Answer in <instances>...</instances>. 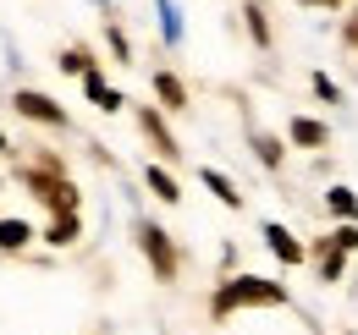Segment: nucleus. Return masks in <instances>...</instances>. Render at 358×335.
I'll use <instances>...</instances> for the list:
<instances>
[{
    "instance_id": "obj_16",
    "label": "nucleus",
    "mask_w": 358,
    "mask_h": 335,
    "mask_svg": "<svg viewBox=\"0 0 358 335\" xmlns=\"http://www.w3.org/2000/svg\"><path fill=\"white\" fill-rule=\"evenodd\" d=\"M254 149H259V160H265V165H281V143H275L270 132H259V137H254Z\"/></svg>"
},
{
    "instance_id": "obj_2",
    "label": "nucleus",
    "mask_w": 358,
    "mask_h": 335,
    "mask_svg": "<svg viewBox=\"0 0 358 335\" xmlns=\"http://www.w3.org/2000/svg\"><path fill=\"white\" fill-rule=\"evenodd\" d=\"M28 187H34V198H45L55 214H78V193H72V181L55 170V160H45L39 170H28Z\"/></svg>"
},
{
    "instance_id": "obj_12",
    "label": "nucleus",
    "mask_w": 358,
    "mask_h": 335,
    "mask_svg": "<svg viewBox=\"0 0 358 335\" xmlns=\"http://www.w3.org/2000/svg\"><path fill=\"white\" fill-rule=\"evenodd\" d=\"M204 187H210V193H215V198H221L226 209H237V204H243V193H237V187H231V181H226L221 170H204Z\"/></svg>"
},
{
    "instance_id": "obj_23",
    "label": "nucleus",
    "mask_w": 358,
    "mask_h": 335,
    "mask_svg": "<svg viewBox=\"0 0 358 335\" xmlns=\"http://www.w3.org/2000/svg\"><path fill=\"white\" fill-rule=\"evenodd\" d=\"M0 149H6V132H0Z\"/></svg>"
},
{
    "instance_id": "obj_5",
    "label": "nucleus",
    "mask_w": 358,
    "mask_h": 335,
    "mask_svg": "<svg viewBox=\"0 0 358 335\" xmlns=\"http://www.w3.org/2000/svg\"><path fill=\"white\" fill-rule=\"evenodd\" d=\"M138 126H143V137H149V143H155V149H160L166 160H177V154H182V149H177V137H171V126L160 121L155 110H143V116H138Z\"/></svg>"
},
{
    "instance_id": "obj_1",
    "label": "nucleus",
    "mask_w": 358,
    "mask_h": 335,
    "mask_svg": "<svg viewBox=\"0 0 358 335\" xmlns=\"http://www.w3.org/2000/svg\"><path fill=\"white\" fill-rule=\"evenodd\" d=\"M287 292L275 286V281H259V275H237V281H226L221 292H215V319L226 313H237V308H281Z\"/></svg>"
},
{
    "instance_id": "obj_19",
    "label": "nucleus",
    "mask_w": 358,
    "mask_h": 335,
    "mask_svg": "<svg viewBox=\"0 0 358 335\" xmlns=\"http://www.w3.org/2000/svg\"><path fill=\"white\" fill-rule=\"evenodd\" d=\"M331 242H336V248H342V253H353V248H358V225H342V231H336Z\"/></svg>"
},
{
    "instance_id": "obj_4",
    "label": "nucleus",
    "mask_w": 358,
    "mask_h": 335,
    "mask_svg": "<svg viewBox=\"0 0 358 335\" xmlns=\"http://www.w3.org/2000/svg\"><path fill=\"white\" fill-rule=\"evenodd\" d=\"M17 110H22L28 121H45V126H61V121H66V110H61L55 99H45V94H34V88H22V94H17Z\"/></svg>"
},
{
    "instance_id": "obj_21",
    "label": "nucleus",
    "mask_w": 358,
    "mask_h": 335,
    "mask_svg": "<svg viewBox=\"0 0 358 335\" xmlns=\"http://www.w3.org/2000/svg\"><path fill=\"white\" fill-rule=\"evenodd\" d=\"M348 44H353V50H358V11H353V17H348Z\"/></svg>"
},
{
    "instance_id": "obj_14",
    "label": "nucleus",
    "mask_w": 358,
    "mask_h": 335,
    "mask_svg": "<svg viewBox=\"0 0 358 335\" xmlns=\"http://www.w3.org/2000/svg\"><path fill=\"white\" fill-rule=\"evenodd\" d=\"M331 209L342 214V225H353V220H358V198L348 193V187H331Z\"/></svg>"
},
{
    "instance_id": "obj_15",
    "label": "nucleus",
    "mask_w": 358,
    "mask_h": 335,
    "mask_svg": "<svg viewBox=\"0 0 358 335\" xmlns=\"http://www.w3.org/2000/svg\"><path fill=\"white\" fill-rule=\"evenodd\" d=\"M28 237H34V231H28L22 220H0V248H6V253H11V248H22Z\"/></svg>"
},
{
    "instance_id": "obj_9",
    "label": "nucleus",
    "mask_w": 358,
    "mask_h": 335,
    "mask_svg": "<svg viewBox=\"0 0 358 335\" xmlns=\"http://www.w3.org/2000/svg\"><path fill=\"white\" fill-rule=\"evenodd\" d=\"M292 143H303V149H325V126L309 121V116H298V121H292Z\"/></svg>"
},
{
    "instance_id": "obj_13",
    "label": "nucleus",
    "mask_w": 358,
    "mask_h": 335,
    "mask_svg": "<svg viewBox=\"0 0 358 335\" xmlns=\"http://www.w3.org/2000/svg\"><path fill=\"white\" fill-rule=\"evenodd\" d=\"M55 248H66V242H78V214H55L50 220V231H45Z\"/></svg>"
},
{
    "instance_id": "obj_7",
    "label": "nucleus",
    "mask_w": 358,
    "mask_h": 335,
    "mask_svg": "<svg viewBox=\"0 0 358 335\" xmlns=\"http://www.w3.org/2000/svg\"><path fill=\"white\" fill-rule=\"evenodd\" d=\"M83 88H89V99L99 105V110H116V105H122V94H116V88H105L99 72H83Z\"/></svg>"
},
{
    "instance_id": "obj_11",
    "label": "nucleus",
    "mask_w": 358,
    "mask_h": 335,
    "mask_svg": "<svg viewBox=\"0 0 358 335\" xmlns=\"http://www.w3.org/2000/svg\"><path fill=\"white\" fill-rule=\"evenodd\" d=\"M342 264H348V253L336 248V242H320V275L325 281H342Z\"/></svg>"
},
{
    "instance_id": "obj_17",
    "label": "nucleus",
    "mask_w": 358,
    "mask_h": 335,
    "mask_svg": "<svg viewBox=\"0 0 358 335\" xmlns=\"http://www.w3.org/2000/svg\"><path fill=\"white\" fill-rule=\"evenodd\" d=\"M248 34H254L259 44H270V22H265V11H259V6H248Z\"/></svg>"
},
{
    "instance_id": "obj_10",
    "label": "nucleus",
    "mask_w": 358,
    "mask_h": 335,
    "mask_svg": "<svg viewBox=\"0 0 358 335\" xmlns=\"http://www.w3.org/2000/svg\"><path fill=\"white\" fill-rule=\"evenodd\" d=\"M149 193H155L160 204H177V198H182V187H177V181H171L160 165H149Z\"/></svg>"
},
{
    "instance_id": "obj_20",
    "label": "nucleus",
    "mask_w": 358,
    "mask_h": 335,
    "mask_svg": "<svg viewBox=\"0 0 358 335\" xmlns=\"http://www.w3.org/2000/svg\"><path fill=\"white\" fill-rule=\"evenodd\" d=\"M314 94H320V99H336V83H331V77L320 72V77H314Z\"/></svg>"
},
{
    "instance_id": "obj_3",
    "label": "nucleus",
    "mask_w": 358,
    "mask_h": 335,
    "mask_svg": "<svg viewBox=\"0 0 358 335\" xmlns=\"http://www.w3.org/2000/svg\"><path fill=\"white\" fill-rule=\"evenodd\" d=\"M138 248L149 253V264H155L160 281H177V248H171V237L160 225H138Z\"/></svg>"
},
{
    "instance_id": "obj_8",
    "label": "nucleus",
    "mask_w": 358,
    "mask_h": 335,
    "mask_svg": "<svg viewBox=\"0 0 358 335\" xmlns=\"http://www.w3.org/2000/svg\"><path fill=\"white\" fill-rule=\"evenodd\" d=\"M155 94L166 99V110H187V88H182L171 72H160V77H155Z\"/></svg>"
},
{
    "instance_id": "obj_6",
    "label": "nucleus",
    "mask_w": 358,
    "mask_h": 335,
    "mask_svg": "<svg viewBox=\"0 0 358 335\" xmlns=\"http://www.w3.org/2000/svg\"><path fill=\"white\" fill-rule=\"evenodd\" d=\"M265 242H270V253H275L281 264H303V242H298L287 225H265Z\"/></svg>"
},
{
    "instance_id": "obj_22",
    "label": "nucleus",
    "mask_w": 358,
    "mask_h": 335,
    "mask_svg": "<svg viewBox=\"0 0 358 335\" xmlns=\"http://www.w3.org/2000/svg\"><path fill=\"white\" fill-rule=\"evenodd\" d=\"M303 6H342V0H303Z\"/></svg>"
},
{
    "instance_id": "obj_18",
    "label": "nucleus",
    "mask_w": 358,
    "mask_h": 335,
    "mask_svg": "<svg viewBox=\"0 0 358 335\" xmlns=\"http://www.w3.org/2000/svg\"><path fill=\"white\" fill-rule=\"evenodd\" d=\"M61 66H66V72H94V66H89V55H83V50H66V55H61Z\"/></svg>"
}]
</instances>
